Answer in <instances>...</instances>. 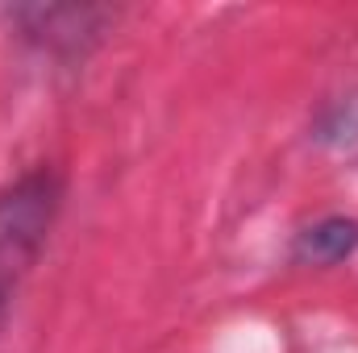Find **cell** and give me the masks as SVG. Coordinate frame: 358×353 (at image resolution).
<instances>
[{"label":"cell","instance_id":"cell-1","mask_svg":"<svg viewBox=\"0 0 358 353\" xmlns=\"http://www.w3.org/2000/svg\"><path fill=\"white\" fill-rule=\"evenodd\" d=\"M55 216V183L50 175H29L0 195V320L13 303L17 283L34 266L42 237Z\"/></svg>","mask_w":358,"mask_h":353},{"label":"cell","instance_id":"cell-2","mask_svg":"<svg viewBox=\"0 0 358 353\" xmlns=\"http://www.w3.org/2000/svg\"><path fill=\"white\" fill-rule=\"evenodd\" d=\"M355 246H358V225L355 220L329 216V220L313 225L308 233H300L296 258H300V262H313V266H334V262H342L346 254H355Z\"/></svg>","mask_w":358,"mask_h":353}]
</instances>
